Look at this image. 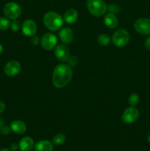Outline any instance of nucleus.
<instances>
[{
	"label": "nucleus",
	"mask_w": 150,
	"mask_h": 151,
	"mask_svg": "<svg viewBox=\"0 0 150 151\" xmlns=\"http://www.w3.org/2000/svg\"><path fill=\"white\" fill-rule=\"evenodd\" d=\"M10 132V128H9L8 126H6V125H3L2 127L0 129V133H1L2 135H8Z\"/></svg>",
	"instance_id": "nucleus-24"
},
{
	"label": "nucleus",
	"mask_w": 150,
	"mask_h": 151,
	"mask_svg": "<svg viewBox=\"0 0 150 151\" xmlns=\"http://www.w3.org/2000/svg\"><path fill=\"white\" fill-rule=\"evenodd\" d=\"M112 41L117 47H123L128 44L129 41V34L126 29H117L112 37Z\"/></svg>",
	"instance_id": "nucleus-4"
},
{
	"label": "nucleus",
	"mask_w": 150,
	"mask_h": 151,
	"mask_svg": "<svg viewBox=\"0 0 150 151\" xmlns=\"http://www.w3.org/2000/svg\"><path fill=\"white\" fill-rule=\"evenodd\" d=\"M21 66L19 62L16 60H10L6 63L4 71L7 76L14 77L21 72Z\"/></svg>",
	"instance_id": "nucleus-9"
},
{
	"label": "nucleus",
	"mask_w": 150,
	"mask_h": 151,
	"mask_svg": "<svg viewBox=\"0 0 150 151\" xmlns=\"http://www.w3.org/2000/svg\"><path fill=\"white\" fill-rule=\"evenodd\" d=\"M135 30L142 35H150V19L142 18L139 19L134 24Z\"/></svg>",
	"instance_id": "nucleus-8"
},
{
	"label": "nucleus",
	"mask_w": 150,
	"mask_h": 151,
	"mask_svg": "<svg viewBox=\"0 0 150 151\" xmlns=\"http://www.w3.org/2000/svg\"><path fill=\"white\" fill-rule=\"evenodd\" d=\"M139 116V111L135 106H130L125 109L122 114V121L126 124H131L135 122Z\"/></svg>",
	"instance_id": "nucleus-6"
},
{
	"label": "nucleus",
	"mask_w": 150,
	"mask_h": 151,
	"mask_svg": "<svg viewBox=\"0 0 150 151\" xmlns=\"http://www.w3.org/2000/svg\"><path fill=\"white\" fill-rule=\"evenodd\" d=\"M10 29H12V31L13 32H18V31L20 29L21 27V24L17 19H13L11 22H10Z\"/></svg>",
	"instance_id": "nucleus-22"
},
{
	"label": "nucleus",
	"mask_w": 150,
	"mask_h": 151,
	"mask_svg": "<svg viewBox=\"0 0 150 151\" xmlns=\"http://www.w3.org/2000/svg\"><path fill=\"white\" fill-rule=\"evenodd\" d=\"M109 10H110V13L114 14L115 13H117V12H119V8H118L117 6L115 5V4H111V5L109 7Z\"/></svg>",
	"instance_id": "nucleus-26"
},
{
	"label": "nucleus",
	"mask_w": 150,
	"mask_h": 151,
	"mask_svg": "<svg viewBox=\"0 0 150 151\" xmlns=\"http://www.w3.org/2000/svg\"><path fill=\"white\" fill-rule=\"evenodd\" d=\"M67 64L69 65L71 67H73V66H75L78 63V58L76 57V56H71V57H69V58L67 59Z\"/></svg>",
	"instance_id": "nucleus-23"
},
{
	"label": "nucleus",
	"mask_w": 150,
	"mask_h": 151,
	"mask_svg": "<svg viewBox=\"0 0 150 151\" xmlns=\"http://www.w3.org/2000/svg\"><path fill=\"white\" fill-rule=\"evenodd\" d=\"M44 24L49 30L57 31L63 27V19L59 13L50 11L44 15Z\"/></svg>",
	"instance_id": "nucleus-2"
},
{
	"label": "nucleus",
	"mask_w": 150,
	"mask_h": 151,
	"mask_svg": "<svg viewBox=\"0 0 150 151\" xmlns=\"http://www.w3.org/2000/svg\"><path fill=\"white\" fill-rule=\"evenodd\" d=\"M72 76H73V71L71 66L64 63L57 65L53 71V85L56 88H64L71 82Z\"/></svg>",
	"instance_id": "nucleus-1"
},
{
	"label": "nucleus",
	"mask_w": 150,
	"mask_h": 151,
	"mask_svg": "<svg viewBox=\"0 0 150 151\" xmlns=\"http://www.w3.org/2000/svg\"><path fill=\"white\" fill-rule=\"evenodd\" d=\"M3 50H4V49H3V47L1 45V44H0V54H1V53L3 52Z\"/></svg>",
	"instance_id": "nucleus-31"
},
{
	"label": "nucleus",
	"mask_w": 150,
	"mask_h": 151,
	"mask_svg": "<svg viewBox=\"0 0 150 151\" xmlns=\"http://www.w3.org/2000/svg\"><path fill=\"white\" fill-rule=\"evenodd\" d=\"M147 140H148L149 142H150V134H149L148 137H147Z\"/></svg>",
	"instance_id": "nucleus-33"
},
{
	"label": "nucleus",
	"mask_w": 150,
	"mask_h": 151,
	"mask_svg": "<svg viewBox=\"0 0 150 151\" xmlns=\"http://www.w3.org/2000/svg\"><path fill=\"white\" fill-rule=\"evenodd\" d=\"M59 37L63 44H69L74 39V32L69 27L63 28L59 32Z\"/></svg>",
	"instance_id": "nucleus-12"
},
{
	"label": "nucleus",
	"mask_w": 150,
	"mask_h": 151,
	"mask_svg": "<svg viewBox=\"0 0 150 151\" xmlns=\"http://www.w3.org/2000/svg\"><path fill=\"white\" fill-rule=\"evenodd\" d=\"M57 36L51 32H47L43 35L41 39V44L46 50H51L57 46Z\"/></svg>",
	"instance_id": "nucleus-7"
},
{
	"label": "nucleus",
	"mask_w": 150,
	"mask_h": 151,
	"mask_svg": "<svg viewBox=\"0 0 150 151\" xmlns=\"http://www.w3.org/2000/svg\"><path fill=\"white\" fill-rule=\"evenodd\" d=\"M97 41H98L99 44L100 46L105 47V46H107L110 43V38L107 34H101V35H99L98 38H97Z\"/></svg>",
	"instance_id": "nucleus-18"
},
{
	"label": "nucleus",
	"mask_w": 150,
	"mask_h": 151,
	"mask_svg": "<svg viewBox=\"0 0 150 151\" xmlns=\"http://www.w3.org/2000/svg\"><path fill=\"white\" fill-rule=\"evenodd\" d=\"M5 110V103L2 101H0V114Z\"/></svg>",
	"instance_id": "nucleus-29"
},
{
	"label": "nucleus",
	"mask_w": 150,
	"mask_h": 151,
	"mask_svg": "<svg viewBox=\"0 0 150 151\" xmlns=\"http://www.w3.org/2000/svg\"><path fill=\"white\" fill-rule=\"evenodd\" d=\"M0 151H11V150H9V149H7V148H2L0 150Z\"/></svg>",
	"instance_id": "nucleus-32"
},
{
	"label": "nucleus",
	"mask_w": 150,
	"mask_h": 151,
	"mask_svg": "<svg viewBox=\"0 0 150 151\" xmlns=\"http://www.w3.org/2000/svg\"><path fill=\"white\" fill-rule=\"evenodd\" d=\"M37 32L36 23L32 19H26L22 24V32L27 37L35 35Z\"/></svg>",
	"instance_id": "nucleus-10"
},
{
	"label": "nucleus",
	"mask_w": 150,
	"mask_h": 151,
	"mask_svg": "<svg viewBox=\"0 0 150 151\" xmlns=\"http://www.w3.org/2000/svg\"><path fill=\"white\" fill-rule=\"evenodd\" d=\"M35 151H52L53 144L49 140H41L35 145Z\"/></svg>",
	"instance_id": "nucleus-17"
},
{
	"label": "nucleus",
	"mask_w": 150,
	"mask_h": 151,
	"mask_svg": "<svg viewBox=\"0 0 150 151\" xmlns=\"http://www.w3.org/2000/svg\"><path fill=\"white\" fill-rule=\"evenodd\" d=\"M139 103V97L136 94H132L129 97V103L131 106H136Z\"/></svg>",
	"instance_id": "nucleus-21"
},
{
	"label": "nucleus",
	"mask_w": 150,
	"mask_h": 151,
	"mask_svg": "<svg viewBox=\"0 0 150 151\" xmlns=\"http://www.w3.org/2000/svg\"><path fill=\"white\" fill-rule=\"evenodd\" d=\"M3 125H4V122H3L1 118H0V129H1V128L3 126Z\"/></svg>",
	"instance_id": "nucleus-30"
},
{
	"label": "nucleus",
	"mask_w": 150,
	"mask_h": 151,
	"mask_svg": "<svg viewBox=\"0 0 150 151\" xmlns=\"http://www.w3.org/2000/svg\"><path fill=\"white\" fill-rule=\"evenodd\" d=\"M104 23L110 29H114L118 25V19L113 13H107L104 18Z\"/></svg>",
	"instance_id": "nucleus-16"
},
{
	"label": "nucleus",
	"mask_w": 150,
	"mask_h": 151,
	"mask_svg": "<svg viewBox=\"0 0 150 151\" xmlns=\"http://www.w3.org/2000/svg\"><path fill=\"white\" fill-rule=\"evenodd\" d=\"M19 149L21 151H32L35 147L34 140L29 137H25L19 142Z\"/></svg>",
	"instance_id": "nucleus-13"
},
{
	"label": "nucleus",
	"mask_w": 150,
	"mask_h": 151,
	"mask_svg": "<svg viewBox=\"0 0 150 151\" xmlns=\"http://www.w3.org/2000/svg\"><path fill=\"white\" fill-rule=\"evenodd\" d=\"M54 55H55L56 58L60 61H66L69 57V50L66 46L63 44H59L55 47Z\"/></svg>",
	"instance_id": "nucleus-11"
},
{
	"label": "nucleus",
	"mask_w": 150,
	"mask_h": 151,
	"mask_svg": "<svg viewBox=\"0 0 150 151\" xmlns=\"http://www.w3.org/2000/svg\"><path fill=\"white\" fill-rule=\"evenodd\" d=\"M10 22L7 19L4 17H0V30L4 31L10 27Z\"/></svg>",
	"instance_id": "nucleus-20"
},
{
	"label": "nucleus",
	"mask_w": 150,
	"mask_h": 151,
	"mask_svg": "<svg viewBox=\"0 0 150 151\" xmlns=\"http://www.w3.org/2000/svg\"><path fill=\"white\" fill-rule=\"evenodd\" d=\"M144 45H145V47L147 49V50H150V36L146 39Z\"/></svg>",
	"instance_id": "nucleus-28"
},
{
	"label": "nucleus",
	"mask_w": 150,
	"mask_h": 151,
	"mask_svg": "<svg viewBox=\"0 0 150 151\" xmlns=\"http://www.w3.org/2000/svg\"><path fill=\"white\" fill-rule=\"evenodd\" d=\"M66 137L64 134H57L53 137L52 142L53 144L56 145H60L63 144L66 142Z\"/></svg>",
	"instance_id": "nucleus-19"
},
{
	"label": "nucleus",
	"mask_w": 150,
	"mask_h": 151,
	"mask_svg": "<svg viewBox=\"0 0 150 151\" xmlns=\"http://www.w3.org/2000/svg\"><path fill=\"white\" fill-rule=\"evenodd\" d=\"M19 148V145H17L16 143H12V144L10 145V149H11V150L16 151Z\"/></svg>",
	"instance_id": "nucleus-27"
},
{
	"label": "nucleus",
	"mask_w": 150,
	"mask_h": 151,
	"mask_svg": "<svg viewBox=\"0 0 150 151\" xmlns=\"http://www.w3.org/2000/svg\"><path fill=\"white\" fill-rule=\"evenodd\" d=\"M3 11L5 16L12 20L17 19L21 14V8L17 3L15 2H9L6 4Z\"/></svg>",
	"instance_id": "nucleus-5"
},
{
	"label": "nucleus",
	"mask_w": 150,
	"mask_h": 151,
	"mask_svg": "<svg viewBox=\"0 0 150 151\" xmlns=\"http://www.w3.org/2000/svg\"><path fill=\"white\" fill-rule=\"evenodd\" d=\"M40 39L39 38H38V36H36V35H33V36H32V38H31V43H32L33 45H38V44L40 43Z\"/></svg>",
	"instance_id": "nucleus-25"
},
{
	"label": "nucleus",
	"mask_w": 150,
	"mask_h": 151,
	"mask_svg": "<svg viewBox=\"0 0 150 151\" xmlns=\"http://www.w3.org/2000/svg\"><path fill=\"white\" fill-rule=\"evenodd\" d=\"M78 19V13L75 9H69L64 13L63 19L67 24H71L74 23Z\"/></svg>",
	"instance_id": "nucleus-15"
},
{
	"label": "nucleus",
	"mask_w": 150,
	"mask_h": 151,
	"mask_svg": "<svg viewBox=\"0 0 150 151\" xmlns=\"http://www.w3.org/2000/svg\"><path fill=\"white\" fill-rule=\"evenodd\" d=\"M10 129L17 134H23L26 131V125L21 120H14L10 124Z\"/></svg>",
	"instance_id": "nucleus-14"
},
{
	"label": "nucleus",
	"mask_w": 150,
	"mask_h": 151,
	"mask_svg": "<svg viewBox=\"0 0 150 151\" xmlns=\"http://www.w3.org/2000/svg\"><path fill=\"white\" fill-rule=\"evenodd\" d=\"M87 7L88 11L96 17L103 16L107 10V4L104 0H88Z\"/></svg>",
	"instance_id": "nucleus-3"
}]
</instances>
